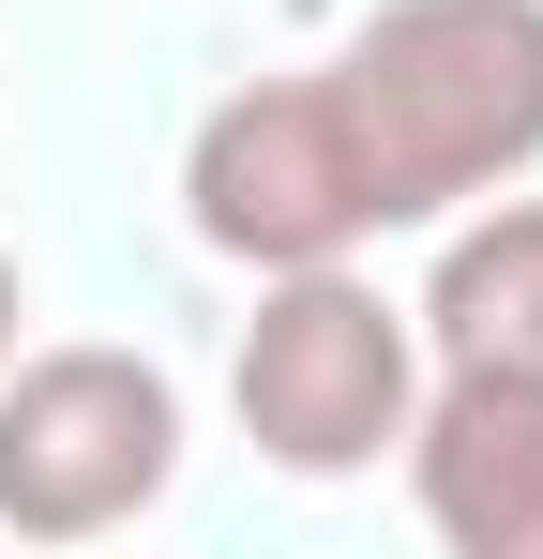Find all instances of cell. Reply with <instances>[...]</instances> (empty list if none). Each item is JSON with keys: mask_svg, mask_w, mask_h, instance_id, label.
<instances>
[{"mask_svg": "<svg viewBox=\"0 0 543 559\" xmlns=\"http://www.w3.org/2000/svg\"><path fill=\"white\" fill-rule=\"evenodd\" d=\"M181 212H196V242L242 258V273H302V258H362V242H377L317 61H302V76H257V92H227L212 121H196Z\"/></svg>", "mask_w": 543, "mask_h": 559, "instance_id": "obj_4", "label": "cell"}, {"mask_svg": "<svg viewBox=\"0 0 543 559\" xmlns=\"http://www.w3.org/2000/svg\"><path fill=\"white\" fill-rule=\"evenodd\" d=\"M393 454H408V499L452 559H543V393L529 378H423Z\"/></svg>", "mask_w": 543, "mask_h": 559, "instance_id": "obj_5", "label": "cell"}, {"mask_svg": "<svg viewBox=\"0 0 543 559\" xmlns=\"http://www.w3.org/2000/svg\"><path fill=\"white\" fill-rule=\"evenodd\" d=\"M15 333H31V273H15V242H0V364H15Z\"/></svg>", "mask_w": 543, "mask_h": 559, "instance_id": "obj_7", "label": "cell"}, {"mask_svg": "<svg viewBox=\"0 0 543 559\" xmlns=\"http://www.w3.org/2000/svg\"><path fill=\"white\" fill-rule=\"evenodd\" d=\"M408 333H423V378H529L543 393V197L498 182V197L452 212Z\"/></svg>", "mask_w": 543, "mask_h": 559, "instance_id": "obj_6", "label": "cell"}, {"mask_svg": "<svg viewBox=\"0 0 543 559\" xmlns=\"http://www.w3.org/2000/svg\"><path fill=\"white\" fill-rule=\"evenodd\" d=\"M181 484V378L152 348H15L0 364V530L106 545Z\"/></svg>", "mask_w": 543, "mask_h": 559, "instance_id": "obj_3", "label": "cell"}, {"mask_svg": "<svg viewBox=\"0 0 543 559\" xmlns=\"http://www.w3.org/2000/svg\"><path fill=\"white\" fill-rule=\"evenodd\" d=\"M317 92L348 121L377 242L452 227L468 197L543 167V0H377L317 61Z\"/></svg>", "mask_w": 543, "mask_h": 559, "instance_id": "obj_1", "label": "cell"}, {"mask_svg": "<svg viewBox=\"0 0 543 559\" xmlns=\"http://www.w3.org/2000/svg\"><path fill=\"white\" fill-rule=\"evenodd\" d=\"M227 408L287 484H348L408 439L423 408V333L408 302H377L362 258H302V273H257V318L227 348Z\"/></svg>", "mask_w": 543, "mask_h": 559, "instance_id": "obj_2", "label": "cell"}]
</instances>
